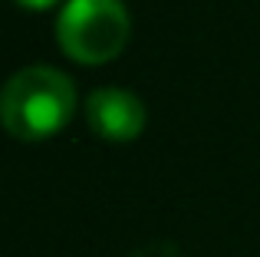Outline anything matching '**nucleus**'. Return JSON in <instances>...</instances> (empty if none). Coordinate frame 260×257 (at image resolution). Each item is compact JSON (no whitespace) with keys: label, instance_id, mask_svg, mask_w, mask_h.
I'll use <instances>...</instances> for the list:
<instances>
[{"label":"nucleus","instance_id":"obj_3","mask_svg":"<svg viewBox=\"0 0 260 257\" xmlns=\"http://www.w3.org/2000/svg\"><path fill=\"white\" fill-rule=\"evenodd\" d=\"M86 119L99 139L132 142L145 128V103L128 89L102 86L86 99Z\"/></svg>","mask_w":260,"mask_h":257},{"label":"nucleus","instance_id":"obj_2","mask_svg":"<svg viewBox=\"0 0 260 257\" xmlns=\"http://www.w3.org/2000/svg\"><path fill=\"white\" fill-rule=\"evenodd\" d=\"M132 20L122 0H70L56 17V40L76 63L99 66L128 43Z\"/></svg>","mask_w":260,"mask_h":257},{"label":"nucleus","instance_id":"obj_1","mask_svg":"<svg viewBox=\"0 0 260 257\" xmlns=\"http://www.w3.org/2000/svg\"><path fill=\"white\" fill-rule=\"evenodd\" d=\"M76 86L53 66H26L0 89V125L20 142H40L70 125Z\"/></svg>","mask_w":260,"mask_h":257},{"label":"nucleus","instance_id":"obj_4","mask_svg":"<svg viewBox=\"0 0 260 257\" xmlns=\"http://www.w3.org/2000/svg\"><path fill=\"white\" fill-rule=\"evenodd\" d=\"M20 7H26V10H46V7H53L56 0H17Z\"/></svg>","mask_w":260,"mask_h":257}]
</instances>
